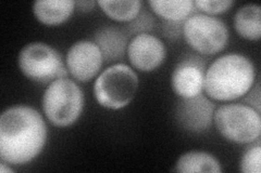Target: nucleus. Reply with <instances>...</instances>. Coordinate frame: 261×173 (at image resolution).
Wrapping results in <instances>:
<instances>
[{
  "label": "nucleus",
  "mask_w": 261,
  "mask_h": 173,
  "mask_svg": "<svg viewBox=\"0 0 261 173\" xmlns=\"http://www.w3.org/2000/svg\"><path fill=\"white\" fill-rule=\"evenodd\" d=\"M47 142V126L42 115L28 105L7 109L0 117V159L19 166L42 153Z\"/></svg>",
  "instance_id": "obj_1"
},
{
  "label": "nucleus",
  "mask_w": 261,
  "mask_h": 173,
  "mask_svg": "<svg viewBox=\"0 0 261 173\" xmlns=\"http://www.w3.org/2000/svg\"><path fill=\"white\" fill-rule=\"evenodd\" d=\"M256 67L247 56L224 54L206 71L203 91L211 100L231 102L242 98L255 85Z\"/></svg>",
  "instance_id": "obj_2"
},
{
  "label": "nucleus",
  "mask_w": 261,
  "mask_h": 173,
  "mask_svg": "<svg viewBox=\"0 0 261 173\" xmlns=\"http://www.w3.org/2000/svg\"><path fill=\"white\" fill-rule=\"evenodd\" d=\"M42 107L46 118L55 127H70L83 113L84 92L74 80L68 77L57 79L45 90Z\"/></svg>",
  "instance_id": "obj_3"
},
{
  "label": "nucleus",
  "mask_w": 261,
  "mask_h": 173,
  "mask_svg": "<svg viewBox=\"0 0 261 173\" xmlns=\"http://www.w3.org/2000/svg\"><path fill=\"white\" fill-rule=\"evenodd\" d=\"M140 80L136 73L123 63L112 64L101 72L94 82V96L100 106L121 110L127 106L137 92Z\"/></svg>",
  "instance_id": "obj_4"
},
{
  "label": "nucleus",
  "mask_w": 261,
  "mask_h": 173,
  "mask_svg": "<svg viewBox=\"0 0 261 173\" xmlns=\"http://www.w3.org/2000/svg\"><path fill=\"white\" fill-rule=\"evenodd\" d=\"M214 123L226 141L236 144H251L259 140L261 134L260 113L243 103L218 107Z\"/></svg>",
  "instance_id": "obj_5"
},
{
  "label": "nucleus",
  "mask_w": 261,
  "mask_h": 173,
  "mask_svg": "<svg viewBox=\"0 0 261 173\" xmlns=\"http://www.w3.org/2000/svg\"><path fill=\"white\" fill-rule=\"evenodd\" d=\"M21 73L37 84H51L67 78L69 71L62 55L45 43H31L22 48L18 56Z\"/></svg>",
  "instance_id": "obj_6"
},
{
  "label": "nucleus",
  "mask_w": 261,
  "mask_h": 173,
  "mask_svg": "<svg viewBox=\"0 0 261 173\" xmlns=\"http://www.w3.org/2000/svg\"><path fill=\"white\" fill-rule=\"evenodd\" d=\"M183 37L200 55H215L227 46L230 34L222 20L195 12L184 21Z\"/></svg>",
  "instance_id": "obj_7"
},
{
  "label": "nucleus",
  "mask_w": 261,
  "mask_h": 173,
  "mask_svg": "<svg viewBox=\"0 0 261 173\" xmlns=\"http://www.w3.org/2000/svg\"><path fill=\"white\" fill-rule=\"evenodd\" d=\"M206 60L200 55H187L171 74V87L179 98H191L203 92Z\"/></svg>",
  "instance_id": "obj_8"
},
{
  "label": "nucleus",
  "mask_w": 261,
  "mask_h": 173,
  "mask_svg": "<svg viewBox=\"0 0 261 173\" xmlns=\"http://www.w3.org/2000/svg\"><path fill=\"white\" fill-rule=\"evenodd\" d=\"M216 104L206 95L179 98L174 116L177 125L192 133H201L214 123Z\"/></svg>",
  "instance_id": "obj_9"
},
{
  "label": "nucleus",
  "mask_w": 261,
  "mask_h": 173,
  "mask_svg": "<svg viewBox=\"0 0 261 173\" xmlns=\"http://www.w3.org/2000/svg\"><path fill=\"white\" fill-rule=\"evenodd\" d=\"M103 57L93 40H80L73 44L65 56L70 75L80 82H87L99 74Z\"/></svg>",
  "instance_id": "obj_10"
},
{
  "label": "nucleus",
  "mask_w": 261,
  "mask_h": 173,
  "mask_svg": "<svg viewBox=\"0 0 261 173\" xmlns=\"http://www.w3.org/2000/svg\"><path fill=\"white\" fill-rule=\"evenodd\" d=\"M126 55L130 65L144 73L157 70L167 55V49L162 40L151 34L136 35L128 43Z\"/></svg>",
  "instance_id": "obj_11"
},
{
  "label": "nucleus",
  "mask_w": 261,
  "mask_h": 173,
  "mask_svg": "<svg viewBox=\"0 0 261 173\" xmlns=\"http://www.w3.org/2000/svg\"><path fill=\"white\" fill-rule=\"evenodd\" d=\"M93 41L100 49L103 63L110 64L124 59L129 39L126 30L117 26H105L96 30Z\"/></svg>",
  "instance_id": "obj_12"
},
{
  "label": "nucleus",
  "mask_w": 261,
  "mask_h": 173,
  "mask_svg": "<svg viewBox=\"0 0 261 173\" xmlns=\"http://www.w3.org/2000/svg\"><path fill=\"white\" fill-rule=\"evenodd\" d=\"M75 7L74 0H38L33 4V13L44 25L56 26L68 21Z\"/></svg>",
  "instance_id": "obj_13"
},
{
  "label": "nucleus",
  "mask_w": 261,
  "mask_h": 173,
  "mask_svg": "<svg viewBox=\"0 0 261 173\" xmlns=\"http://www.w3.org/2000/svg\"><path fill=\"white\" fill-rule=\"evenodd\" d=\"M234 27L238 34L250 41L261 37V8L256 4L241 7L234 15Z\"/></svg>",
  "instance_id": "obj_14"
},
{
  "label": "nucleus",
  "mask_w": 261,
  "mask_h": 173,
  "mask_svg": "<svg viewBox=\"0 0 261 173\" xmlns=\"http://www.w3.org/2000/svg\"><path fill=\"white\" fill-rule=\"evenodd\" d=\"M174 171L183 173H221L222 167L220 161L212 154L202 151H191L183 154L178 158Z\"/></svg>",
  "instance_id": "obj_15"
},
{
  "label": "nucleus",
  "mask_w": 261,
  "mask_h": 173,
  "mask_svg": "<svg viewBox=\"0 0 261 173\" xmlns=\"http://www.w3.org/2000/svg\"><path fill=\"white\" fill-rule=\"evenodd\" d=\"M148 5L166 22H184L197 10L192 0H150Z\"/></svg>",
  "instance_id": "obj_16"
},
{
  "label": "nucleus",
  "mask_w": 261,
  "mask_h": 173,
  "mask_svg": "<svg viewBox=\"0 0 261 173\" xmlns=\"http://www.w3.org/2000/svg\"><path fill=\"white\" fill-rule=\"evenodd\" d=\"M97 5L108 18L117 22L129 23L143 9L142 0H99Z\"/></svg>",
  "instance_id": "obj_17"
},
{
  "label": "nucleus",
  "mask_w": 261,
  "mask_h": 173,
  "mask_svg": "<svg viewBox=\"0 0 261 173\" xmlns=\"http://www.w3.org/2000/svg\"><path fill=\"white\" fill-rule=\"evenodd\" d=\"M240 170L243 173H260L261 171V143L259 140L252 142L251 145L244 152L241 161Z\"/></svg>",
  "instance_id": "obj_18"
},
{
  "label": "nucleus",
  "mask_w": 261,
  "mask_h": 173,
  "mask_svg": "<svg viewBox=\"0 0 261 173\" xmlns=\"http://www.w3.org/2000/svg\"><path fill=\"white\" fill-rule=\"evenodd\" d=\"M154 27H156V20H154L153 15L150 12L142 9L136 18L128 23L126 31L128 34L130 32V34L135 35L150 34Z\"/></svg>",
  "instance_id": "obj_19"
},
{
  "label": "nucleus",
  "mask_w": 261,
  "mask_h": 173,
  "mask_svg": "<svg viewBox=\"0 0 261 173\" xmlns=\"http://www.w3.org/2000/svg\"><path fill=\"white\" fill-rule=\"evenodd\" d=\"M195 8L207 15H217L226 12L234 5L232 0H196Z\"/></svg>",
  "instance_id": "obj_20"
},
{
  "label": "nucleus",
  "mask_w": 261,
  "mask_h": 173,
  "mask_svg": "<svg viewBox=\"0 0 261 173\" xmlns=\"http://www.w3.org/2000/svg\"><path fill=\"white\" fill-rule=\"evenodd\" d=\"M243 104L252 107L255 111L260 113V85L259 81L251 87L249 91L243 97Z\"/></svg>",
  "instance_id": "obj_21"
},
{
  "label": "nucleus",
  "mask_w": 261,
  "mask_h": 173,
  "mask_svg": "<svg viewBox=\"0 0 261 173\" xmlns=\"http://www.w3.org/2000/svg\"><path fill=\"white\" fill-rule=\"evenodd\" d=\"M183 24L184 22H166L163 23V32H165V36L171 38V39H176L183 35Z\"/></svg>",
  "instance_id": "obj_22"
},
{
  "label": "nucleus",
  "mask_w": 261,
  "mask_h": 173,
  "mask_svg": "<svg viewBox=\"0 0 261 173\" xmlns=\"http://www.w3.org/2000/svg\"><path fill=\"white\" fill-rule=\"evenodd\" d=\"M96 4L97 3L94 0H80V2H76V7L81 12L87 13L94 10Z\"/></svg>",
  "instance_id": "obj_23"
},
{
  "label": "nucleus",
  "mask_w": 261,
  "mask_h": 173,
  "mask_svg": "<svg viewBox=\"0 0 261 173\" xmlns=\"http://www.w3.org/2000/svg\"><path fill=\"white\" fill-rule=\"evenodd\" d=\"M7 164L8 163L2 161V163H0V171H2L3 173H5V172H13V170L10 167H7Z\"/></svg>",
  "instance_id": "obj_24"
}]
</instances>
